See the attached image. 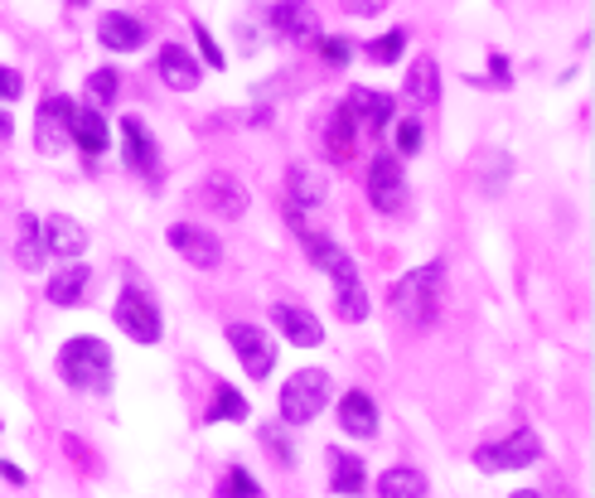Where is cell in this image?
Segmentation results:
<instances>
[{
  "label": "cell",
  "instance_id": "6da1fadb",
  "mask_svg": "<svg viewBox=\"0 0 595 498\" xmlns=\"http://www.w3.org/2000/svg\"><path fill=\"white\" fill-rule=\"evenodd\" d=\"M441 300H445V262H426L392 286V310H397L407 324H417V330L436 324Z\"/></svg>",
  "mask_w": 595,
  "mask_h": 498
},
{
  "label": "cell",
  "instance_id": "7a4b0ae2",
  "mask_svg": "<svg viewBox=\"0 0 595 498\" xmlns=\"http://www.w3.org/2000/svg\"><path fill=\"white\" fill-rule=\"evenodd\" d=\"M59 378L73 392H107L111 388V348L93 334H78L59 348Z\"/></svg>",
  "mask_w": 595,
  "mask_h": 498
},
{
  "label": "cell",
  "instance_id": "3957f363",
  "mask_svg": "<svg viewBox=\"0 0 595 498\" xmlns=\"http://www.w3.org/2000/svg\"><path fill=\"white\" fill-rule=\"evenodd\" d=\"M324 402H330V372L324 368H300L286 378V388H281V426H310L316 416L324 412Z\"/></svg>",
  "mask_w": 595,
  "mask_h": 498
},
{
  "label": "cell",
  "instance_id": "277c9868",
  "mask_svg": "<svg viewBox=\"0 0 595 498\" xmlns=\"http://www.w3.org/2000/svg\"><path fill=\"white\" fill-rule=\"evenodd\" d=\"M111 320H117V330L131 339V344H160V334H165V320H160V305H155L151 290H141V286H127L117 296V310H111Z\"/></svg>",
  "mask_w": 595,
  "mask_h": 498
},
{
  "label": "cell",
  "instance_id": "5b68a950",
  "mask_svg": "<svg viewBox=\"0 0 595 498\" xmlns=\"http://www.w3.org/2000/svg\"><path fill=\"white\" fill-rule=\"evenodd\" d=\"M543 460V436L537 431H513L503 440H489V446L475 450V470L485 474H503V470H527Z\"/></svg>",
  "mask_w": 595,
  "mask_h": 498
},
{
  "label": "cell",
  "instance_id": "8992f818",
  "mask_svg": "<svg viewBox=\"0 0 595 498\" xmlns=\"http://www.w3.org/2000/svg\"><path fill=\"white\" fill-rule=\"evenodd\" d=\"M228 344H233V354H238V364H242V372L252 382H262V378H272V368H276V339L262 330V324H247V320H238V324H228Z\"/></svg>",
  "mask_w": 595,
  "mask_h": 498
},
{
  "label": "cell",
  "instance_id": "52a82bcc",
  "mask_svg": "<svg viewBox=\"0 0 595 498\" xmlns=\"http://www.w3.org/2000/svg\"><path fill=\"white\" fill-rule=\"evenodd\" d=\"M368 203H373L378 213L407 209V175H402V161L392 151L373 155V165H368Z\"/></svg>",
  "mask_w": 595,
  "mask_h": 498
},
{
  "label": "cell",
  "instance_id": "ba28073f",
  "mask_svg": "<svg viewBox=\"0 0 595 498\" xmlns=\"http://www.w3.org/2000/svg\"><path fill=\"white\" fill-rule=\"evenodd\" d=\"M69 121H73V102L63 93H49L39 102V117H35V145L39 155H63L73 145L69 135Z\"/></svg>",
  "mask_w": 595,
  "mask_h": 498
},
{
  "label": "cell",
  "instance_id": "9c48e42d",
  "mask_svg": "<svg viewBox=\"0 0 595 498\" xmlns=\"http://www.w3.org/2000/svg\"><path fill=\"white\" fill-rule=\"evenodd\" d=\"M165 242H170L175 252L185 257L189 266H199V271H213L223 262V242L209 228H199V223H175V228L165 233Z\"/></svg>",
  "mask_w": 595,
  "mask_h": 498
},
{
  "label": "cell",
  "instance_id": "30bf717a",
  "mask_svg": "<svg viewBox=\"0 0 595 498\" xmlns=\"http://www.w3.org/2000/svg\"><path fill=\"white\" fill-rule=\"evenodd\" d=\"M330 276H334V305H340V320H368V290H364V281H358V266H354V257H334L330 262Z\"/></svg>",
  "mask_w": 595,
  "mask_h": 498
},
{
  "label": "cell",
  "instance_id": "8fae6325",
  "mask_svg": "<svg viewBox=\"0 0 595 498\" xmlns=\"http://www.w3.org/2000/svg\"><path fill=\"white\" fill-rule=\"evenodd\" d=\"M121 161L136 175H160V145H155L145 117H121Z\"/></svg>",
  "mask_w": 595,
  "mask_h": 498
},
{
  "label": "cell",
  "instance_id": "7c38bea8",
  "mask_svg": "<svg viewBox=\"0 0 595 498\" xmlns=\"http://www.w3.org/2000/svg\"><path fill=\"white\" fill-rule=\"evenodd\" d=\"M39 233H44V257H59V262H78L87 252V228L69 213H49L39 218Z\"/></svg>",
  "mask_w": 595,
  "mask_h": 498
},
{
  "label": "cell",
  "instance_id": "4fadbf2b",
  "mask_svg": "<svg viewBox=\"0 0 595 498\" xmlns=\"http://www.w3.org/2000/svg\"><path fill=\"white\" fill-rule=\"evenodd\" d=\"M155 73H160V83L175 87V93H194V87L204 83V63H199L185 44H160V54H155Z\"/></svg>",
  "mask_w": 595,
  "mask_h": 498
},
{
  "label": "cell",
  "instance_id": "5bb4252c",
  "mask_svg": "<svg viewBox=\"0 0 595 498\" xmlns=\"http://www.w3.org/2000/svg\"><path fill=\"white\" fill-rule=\"evenodd\" d=\"M272 324H276V334L290 339L296 348H320V344H324V324L306 310V305L276 300V305H272Z\"/></svg>",
  "mask_w": 595,
  "mask_h": 498
},
{
  "label": "cell",
  "instance_id": "9a60e30c",
  "mask_svg": "<svg viewBox=\"0 0 595 498\" xmlns=\"http://www.w3.org/2000/svg\"><path fill=\"white\" fill-rule=\"evenodd\" d=\"M145 34L151 29H145L136 15H127V10H107V15L97 20V44L111 54H136L145 44Z\"/></svg>",
  "mask_w": 595,
  "mask_h": 498
},
{
  "label": "cell",
  "instance_id": "2e32d148",
  "mask_svg": "<svg viewBox=\"0 0 595 498\" xmlns=\"http://www.w3.org/2000/svg\"><path fill=\"white\" fill-rule=\"evenodd\" d=\"M199 203L213 209V218H242L247 213V189L233 175H209L199 185Z\"/></svg>",
  "mask_w": 595,
  "mask_h": 498
},
{
  "label": "cell",
  "instance_id": "e0dca14e",
  "mask_svg": "<svg viewBox=\"0 0 595 498\" xmlns=\"http://www.w3.org/2000/svg\"><path fill=\"white\" fill-rule=\"evenodd\" d=\"M87 286H93V266L87 262H59V271L49 276V296L59 310H73V305H83V296H87Z\"/></svg>",
  "mask_w": 595,
  "mask_h": 498
},
{
  "label": "cell",
  "instance_id": "ac0fdd59",
  "mask_svg": "<svg viewBox=\"0 0 595 498\" xmlns=\"http://www.w3.org/2000/svg\"><path fill=\"white\" fill-rule=\"evenodd\" d=\"M340 426H344V436H354V440H373L378 436V402L368 398L364 388L344 392L340 398Z\"/></svg>",
  "mask_w": 595,
  "mask_h": 498
},
{
  "label": "cell",
  "instance_id": "d6986e66",
  "mask_svg": "<svg viewBox=\"0 0 595 498\" xmlns=\"http://www.w3.org/2000/svg\"><path fill=\"white\" fill-rule=\"evenodd\" d=\"M272 25H276V34H286V39L306 44V39H316L320 34V15L310 10V0H276Z\"/></svg>",
  "mask_w": 595,
  "mask_h": 498
},
{
  "label": "cell",
  "instance_id": "ffe728a7",
  "mask_svg": "<svg viewBox=\"0 0 595 498\" xmlns=\"http://www.w3.org/2000/svg\"><path fill=\"white\" fill-rule=\"evenodd\" d=\"M69 135L83 155H103L111 145V131H107V117L103 107H73V121H69Z\"/></svg>",
  "mask_w": 595,
  "mask_h": 498
},
{
  "label": "cell",
  "instance_id": "44dd1931",
  "mask_svg": "<svg viewBox=\"0 0 595 498\" xmlns=\"http://www.w3.org/2000/svg\"><path fill=\"white\" fill-rule=\"evenodd\" d=\"M330 489L340 498H358L368 489V465L354 455V450L330 446Z\"/></svg>",
  "mask_w": 595,
  "mask_h": 498
},
{
  "label": "cell",
  "instance_id": "7402d4cb",
  "mask_svg": "<svg viewBox=\"0 0 595 498\" xmlns=\"http://www.w3.org/2000/svg\"><path fill=\"white\" fill-rule=\"evenodd\" d=\"M402 93H407V102H417V107H436V102H441V68H436L431 54H421V59L407 68Z\"/></svg>",
  "mask_w": 595,
  "mask_h": 498
},
{
  "label": "cell",
  "instance_id": "603a6c76",
  "mask_svg": "<svg viewBox=\"0 0 595 498\" xmlns=\"http://www.w3.org/2000/svg\"><path fill=\"white\" fill-rule=\"evenodd\" d=\"M344 107H349L354 121H358V127H368V131H383L392 121V97L378 93V87H354Z\"/></svg>",
  "mask_w": 595,
  "mask_h": 498
},
{
  "label": "cell",
  "instance_id": "cb8c5ba5",
  "mask_svg": "<svg viewBox=\"0 0 595 498\" xmlns=\"http://www.w3.org/2000/svg\"><path fill=\"white\" fill-rule=\"evenodd\" d=\"M373 494L378 498H426L431 494V479H426L421 470H412V465H392V470L378 474Z\"/></svg>",
  "mask_w": 595,
  "mask_h": 498
},
{
  "label": "cell",
  "instance_id": "d4e9b609",
  "mask_svg": "<svg viewBox=\"0 0 595 498\" xmlns=\"http://www.w3.org/2000/svg\"><path fill=\"white\" fill-rule=\"evenodd\" d=\"M286 185H290V209H320L330 199V179H320V169L310 165H290Z\"/></svg>",
  "mask_w": 595,
  "mask_h": 498
},
{
  "label": "cell",
  "instance_id": "484cf974",
  "mask_svg": "<svg viewBox=\"0 0 595 498\" xmlns=\"http://www.w3.org/2000/svg\"><path fill=\"white\" fill-rule=\"evenodd\" d=\"M354 141H358V121H354V111L349 107H334L330 111V121H324V155L330 161H349L354 155Z\"/></svg>",
  "mask_w": 595,
  "mask_h": 498
},
{
  "label": "cell",
  "instance_id": "4316f807",
  "mask_svg": "<svg viewBox=\"0 0 595 498\" xmlns=\"http://www.w3.org/2000/svg\"><path fill=\"white\" fill-rule=\"evenodd\" d=\"M247 416H252V406H247V398L233 382H213V402H209V412H204V422L209 426H218V422H233V426H242Z\"/></svg>",
  "mask_w": 595,
  "mask_h": 498
},
{
  "label": "cell",
  "instance_id": "83f0119b",
  "mask_svg": "<svg viewBox=\"0 0 595 498\" xmlns=\"http://www.w3.org/2000/svg\"><path fill=\"white\" fill-rule=\"evenodd\" d=\"M15 257L25 271H39L49 257H44V233H39V218L35 213H20V233H15Z\"/></svg>",
  "mask_w": 595,
  "mask_h": 498
},
{
  "label": "cell",
  "instance_id": "f1b7e54d",
  "mask_svg": "<svg viewBox=\"0 0 595 498\" xmlns=\"http://www.w3.org/2000/svg\"><path fill=\"white\" fill-rule=\"evenodd\" d=\"M213 498H262V484L247 465H228L223 479L213 484Z\"/></svg>",
  "mask_w": 595,
  "mask_h": 498
},
{
  "label": "cell",
  "instance_id": "f546056e",
  "mask_svg": "<svg viewBox=\"0 0 595 498\" xmlns=\"http://www.w3.org/2000/svg\"><path fill=\"white\" fill-rule=\"evenodd\" d=\"M368 63H378V68H392V63H402V54H407V29H388L383 34V39H373V44H368Z\"/></svg>",
  "mask_w": 595,
  "mask_h": 498
},
{
  "label": "cell",
  "instance_id": "4dcf8cb0",
  "mask_svg": "<svg viewBox=\"0 0 595 498\" xmlns=\"http://www.w3.org/2000/svg\"><path fill=\"white\" fill-rule=\"evenodd\" d=\"M83 97H87V107H107V102H117V73H111V68H97V73H87Z\"/></svg>",
  "mask_w": 595,
  "mask_h": 498
},
{
  "label": "cell",
  "instance_id": "1f68e13d",
  "mask_svg": "<svg viewBox=\"0 0 595 498\" xmlns=\"http://www.w3.org/2000/svg\"><path fill=\"white\" fill-rule=\"evenodd\" d=\"M421 121L417 117H407V121H397L392 127V155H417L421 151Z\"/></svg>",
  "mask_w": 595,
  "mask_h": 498
},
{
  "label": "cell",
  "instance_id": "d6a6232c",
  "mask_svg": "<svg viewBox=\"0 0 595 498\" xmlns=\"http://www.w3.org/2000/svg\"><path fill=\"white\" fill-rule=\"evenodd\" d=\"M300 242H306L310 262H316L320 271H330V262H334V257H340V247H334L330 237H320V233H310V228H300Z\"/></svg>",
  "mask_w": 595,
  "mask_h": 498
},
{
  "label": "cell",
  "instance_id": "836d02e7",
  "mask_svg": "<svg viewBox=\"0 0 595 498\" xmlns=\"http://www.w3.org/2000/svg\"><path fill=\"white\" fill-rule=\"evenodd\" d=\"M262 446L272 450L276 465H296V446H290V440L281 436V426H262Z\"/></svg>",
  "mask_w": 595,
  "mask_h": 498
},
{
  "label": "cell",
  "instance_id": "e575fe53",
  "mask_svg": "<svg viewBox=\"0 0 595 498\" xmlns=\"http://www.w3.org/2000/svg\"><path fill=\"white\" fill-rule=\"evenodd\" d=\"M320 59L330 63V68H349L354 44H349V39H320Z\"/></svg>",
  "mask_w": 595,
  "mask_h": 498
},
{
  "label": "cell",
  "instance_id": "d590c367",
  "mask_svg": "<svg viewBox=\"0 0 595 498\" xmlns=\"http://www.w3.org/2000/svg\"><path fill=\"white\" fill-rule=\"evenodd\" d=\"M194 39H199V54H204V63H209V68H223V49H218V39H213L204 25H194Z\"/></svg>",
  "mask_w": 595,
  "mask_h": 498
},
{
  "label": "cell",
  "instance_id": "8d00e7d4",
  "mask_svg": "<svg viewBox=\"0 0 595 498\" xmlns=\"http://www.w3.org/2000/svg\"><path fill=\"white\" fill-rule=\"evenodd\" d=\"M20 93H25V78L15 68H0V102H20Z\"/></svg>",
  "mask_w": 595,
  "mask_h": 498
},
{
  "label": "cell",
  "instance_id": "74e56055",
  "mask_svg": "<svg viewBox=\"0 0 595 498\" xmlns=\"http://www.w3.org/2000/svg\"><path fill=\"white\" fill-rule=\"evenodd\" d=\"M388 0H344V15H383Z\"/></svg>",
  "mask_w": 595,
  "mask_h": 498
},
{
  "label": "cell",
  "instance_id": "f35d334b",
  "mask_svg": "<svg viewBox=\"0 0 595 498\" xmlns=\"http://www.w3.org/2000/svg\"><path fill=\"white\" fill-rule=\"evenodd\" d=\"M0 479H10L15 489H25V470L20 465H10V460H0Z\"/></svg>",
  "mask_w": 595,
  "mask_h": 498
},
{
  "label": "cell",
  "instance_id": "ab89813d",
  "mask_svg": "<svg viewBox=\"0 0 595 498\" xmlns=\"http://www.w3.org/2000/svg\"><path fill=\"white\" fill-rule=\"evenodd\" d=\"M489 68H493V83H509V59H503V54H493Z\"/></svg>",
  "mask_w": 595,
  "mask_h": 498
},
{
  "label": "cell",
  "instance_id": "60d3db41",
  "mask_svg": "<svg viewBox=\"0 0 595 498\" xmlns=\"http://www.w3.org/2000/svg\"><path fill=\"white\" fill-rule=\"evenodd\" d=\"M509 498H547V494H537V489H519V494H509Z\"/></svg>",
  "mask_w": 595,
  "mask_h": 498
},
{
  "label": "cell",
  "instance_id": "b9f144b4",
  "mask_svg": "<svg viewBox=\"0 0 595 498\" xmlns=\"http://www.w3.org/2000/svg\"><path fill=\"white\" fill-rule=\"evenodd\" d=\"M0 135H10V117H5V111H0Z\"/></svg>",
  "mask_w": 595,
  "mask_h": 498
},
{
  "label": "cell",
  "instance_id": "7bdbcfd3",
  "mask_svg": "<svg viewBox=\"0 0 595 498\" xmlns=\"http://www.w3.org/2000/svg\"><path fill=\"white\" fill-rule=\"evenodd\" d=\"M69 5H87V0H69Z\"/></svg>",
  "mask_w": 595,
  "mask_h": 498
}]
</instances>
